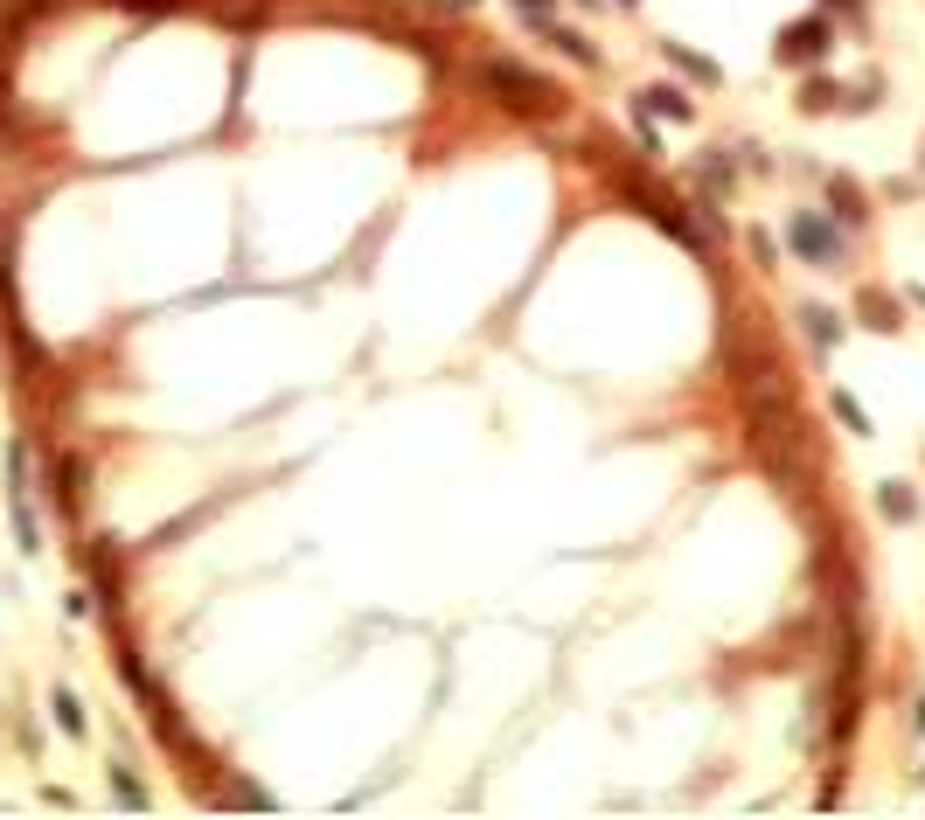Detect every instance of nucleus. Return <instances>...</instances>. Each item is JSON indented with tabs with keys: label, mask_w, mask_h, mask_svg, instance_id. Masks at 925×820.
I'll list each match as a JSON object with an SVG mask.
<instances>
[{
	"label": "nucleus",
	"mask_w": 925,
	"mask_h": 820,
	"mask_svg": "<svg viewBox=\"0 0 925 820\" xmlns=\"http://www.w3.org/2000/svg\"><path fill=\"white\" fill-rule=\"evenodd\" d=\"M473 84L494 91V98L515 105V112H557V105H564V91H557L550 77H536L529 63H508V56H480V63H473Z\"/></svg>",
	"instance_id": "nucleus-1"
},
{
	"label": "nucleus",
	"mask_w": 925,
	"mask_h": 820,
	"mask_svg": "<svg viewBox=\"0 0 925 820\" xmlns=\"http://www.w3.org/2000/svg\"><path fill=\"white\" fill-rule=\"evenodd\" d=\"M786 244H793V258H800V265H821V272H835V265H842V251H849V237H842L828 216H814V209H800V216L786 223Z\"/></svg>",
	"instance_id": "nucleus-2"
},
{
	"label": "nucleus",
	"mask_w": 925,
	"mask_h": 820,
	"mask_svg": "<svg viewBox=\"0 0 925 820\" xmlns=\"http://www.w3.org/2000/svg\"><path fill=\"white\" fill-rule=\"evenodd\" d=\"M7 508H14V543L35 556L42 549V529H35V508H28V445L21 438L7 445Z\"/></svg>",
	"instance_id": "nucleus-3"
},
{
	"label": "nucleus",
	"mask_w": 925,
	"mask_h": 820,
	"mask_svg": "<svg viewBox=\"0 0 925 820\" xmlns=\"http://www.w3.org/2000/svg\"><path fill=\"white\" fill-rule=\"evenodd\" d=\"M828 42H835V35H828V21L814 14V21H793V28H786V42H779V56H786V63H807V56L821 63V56H828Z\"/></svg>",
	"instance_id": "nucleus-4"
},
{
	"label": "nucleus",
	"mask_w": 925,
	"mask_h": 820,
	"mask_svg": "<svg viewBox=\"0 0 925 820\" xmlns=\"http://www.w3.org/2000/svg\"><path fill=\"white\" fill-rule=\"evenodd\" d=\"M633 98H640V105H647L654 119H675V126H682V119H696V105H689V98H682L675 84H654V91H633Z\"/></svg>",
	"instance_id": "nucleus-5"
},
{
	"label": "nucleus",
	"mask_w": 925,
	"mask_h": 820,
	"mask_svg": "<svg viewBox=\"0 0 925 820\" xmlns=\"http://www.w3.org/2000/svg\"><path fill=\"white\" fill-rule=\"evenodd\" d=\"M856 313H863V320H870L877 334H898V327H905V320H898V299H891V292H863V299H856Z\"/></svg>",
	"instance_id": "nucleus-6"
},
{
	"label": "nucleus",
	"mask_w": 925,
	"mask_h": 820,
	"mask_svg": "<svg viewBox=\"0 0 925 820\" xmlns=\"http://www.w3.org/2000/svg\"><path fill=\"white\" fill-rule=\"evenodd\" d=\"M800 320H807V334H814V348H821V355H828V348H835V341H842V320H835V313H828V306H807V313H800Z\"/></svg>",
	"instance_id": "nucleus-7"
},
{
	"label": "nucleus",
	"mask_w": 925,
	"mask_h": 820,
	"mask_svg": "<svg viewBox=\"0 0 925 820\" xmlns=\"http://www.w3.org/2000/svg\"><path fill=\"white\" fill-rule=\"evenodd\" d=\"M877 501H884V515H891V522H912V515H919V501H912V487H905V480H884V494H877Z\"/></svg>",
	"instance_id": "nucleus-8"
},
{
	"label": "nucleus",
	"mask_w": 925,
	"mask_h": 820,
	"mask_svg": "<svg viewBox=\"0 0 925 820\" xmlns=\"http://www.w3.org/2000/svg\"><path fill=\"white\" fill-rule=\"evenodd\" d=\"M661 49H668V63H675V70H689V77H703V84H717V63H710V56H689L682 42H661Z\"/></svg>",
	"instance_id": "nucleus-9"
},
{
	"label": "nucleus",
	"mask_w": 925,
	"mask_h": 820,
	"mask_svg": "<svg viewBox=\"0 0 925 820\" xmlns=\"http://www.w3.org/2000/svg\"><path fill=\"white\" fill-rule=\"evenodd\" d=\"M550 42H557V49H564L571 63H599V49H592L585 35H571V28H550Z\"/></svg>",
	"instance_id": "nucleus-10"
},
{
	"label": "nucleus",
	"mask_w": 925,
	"mask_h": 820,
	"mask_svg": "<svg viewBox=\"0 0 925 820\" xmlns=\"http://www.w3.org/2000/svg\"><path fill=\"white\" fill-rule=\"evenodd\" d=\"M56 723H63L70 737H84V702H77L70 688H56Z\"/></svg>",
	"instance_id": "nucleus-11"
},
{
	"label": "nucleus",
	"mask_w": 925,
	"mask_h": 820,
	"mask_svg": "<svg viewBox=\"0 0 925 820\" xmlns=\"http://www.w3.org/2000/svg\"><path fill=\"white\" fill-rule=\"evenodd\" d=\"M633 133H640V146H647V160L661 153V133H654V119H647V105L633 98Z\"/></svg>",
	"instance_id": "nucleus-12"
},
{
	"label": "nucleus",
	"mask_w": 925,
	"mask_h": 820,
	"mask_svg": "<svg viewBox=\"0 0 925 820\" xmlns=\"http://www.w3.org/2000/svg\"><path fill=\"white\" fill-rule=\"evenodd\" d=\"M835 417H842L849 431H863V438H870V417H863V404H856V397H842V390H835Z\"/></svg>",
	"instance_id": "nucleus-13"
},
{
	"label": "nucleus",
	"mask_w": 925,
	"mask_h": 820,
	"mask_svg": "<svg viewBox=\"0 0 925 820\" xmlns=\"http://www.w3.org/2000/svg\"><path fill=\"white\" fill-rule=\"evenodd\" d=\"M835 216H842V230H856V223H863V202H856L842 181H835Z\"/></svg>",
	"instance_id": "nucleus-14"
},
{
	"label": "nucleus",
	"mask_w": 925,
	"mask_h": 820,
	"mask_svg": "<svg viewBox=\"0 0 925 820\" xmlns=\"http://www.w3.org/2000/svg\"><path fill=\"white\" fill-rule=\"evenodd\" d=\"M745 244H752V258H759V265H772V258H779V244H772L766 230H752V237H745Z\"/></svg>",
	"instance_id": "nucleus-15"
},
{
	"label": "nucleus",
	"mask_w": 925,
	"mask_h": 820,
	"mask_svg": "<svg viewBox=\"0 0 925 820\" xmlns=\"http://www.w3.org/2000/svg\"><path fill=\"white\" fill-rule=\"evenodd\" d=\"M550 7H557V0H515V14H522V21H550Z\"/></svg>",
	"instance_id": "nucleus-16"
},
{
	"label": "nucleus",
	"mask_w": 925,
	"mask_h": 820,
	"mask_svg": "<svg viewBox=\"0 0 925 820\" xmlns=\"http://www.w3.org/2000/svg\"><path fill=\"white\" fill-rule=\"evenodd\" d=\"M453 7H480V0H453Z\"/></svg>",
	"instance_id": "nucleus-17"
}]
</instances>
